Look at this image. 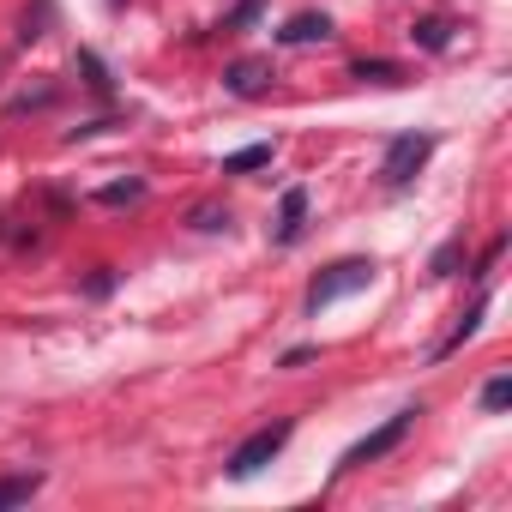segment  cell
Instances as JSON below:
<instances>
[{
	"label": "cell",
	"mask_w": 512,
	"mask_h": 512,
	"mask_svg": "<svg viewBox=\"0 0 512 512\" xmlns=\"http://www.w3.org/2000/svg\"><path fill=\"white\" fill-rule=\"evenodd\" d=\"M290 434H296V416H278V422H266V428H253L235 452H229V464H223V476L229 482H247V476H260L284 446H290Z\"/></svg>",
	"instance_id": "obj_1"
},
{
	"label": "cell",
	"mask_w": 512,
	"mask_h": 512,
	"mask_svg": "<svg viewBox=\"0 0 512 512\" xmlns=\"http://www.w3.org/2000/svg\"><path fill=\"white\" fill-rule=\"evenodd\" d=\"M416 416H422V404H404V410H392L380 428H368L344 458H338V476H350V470H362V464H374V458H386V452H398L404 446V434L416 428Z\"/></svg>",
	"instance_id": "obj_2"
},
{
	"label": "cell",
	"mask_w": 512,
	"mask_h": 512,
	"mask_svg": "<svg viewBox=\"0 0 512 512\" xmlns=\"http://www.w3.org/2000/svg\"><path fill=\"white\" fill-rule=\"evenodd\" d=\"M368 284H374V260H338L308 284V314H326L332 302H344V296H356Z\"/></svg>",
	"instance_id": "obj_3"
},
{
	"label": "cell",
	"mask_w": 512,
	"mask_h": 512,
	"mask_svg": "<svg viewBox=\"0 0 512 512\" xmlns=\"http://www.w3.org/2000/svg\"><path fill=\"white\" fill-rule=\"evenodd\" d=\"M434 157V133H398V139H386V157H380V181L398 193V187H410L416 175H422V163Z\"/></svg>",
	"instance_id": "obj_4"
},
{
	"label": "cell",
	"mask_w": 512,
	"mask_h": 512,
	"mask_svg": "<svg viewBox=\"0 0 512 512\" xmlns=\"http://www.w3.org/2000/svg\"><path fill=\"white\" fill-rule=\"evenodd\" d=\"M272 55H241V61H229L223 67V91L229 97H266L272 91Z\"/></svg>",
	"instance_id": "obj_5"
},
{
	"label": "cell",
	"mask_w": 512,
	"mask_h": 512,
	"mask_svg": "<svg viewBox=\"0 0 512 512\" xmlns=\"http://www.w3.org/2000/svg\"><path fill=\"white\" fill-rule=\"evenodd\" d=\"M302 229H308V187H284V199H278V223H272V241H278V247H296Z\"/></svg>",
	"instance_id": "obj_6"
},
{
	"label": "cell",
	"mask_w": 512,
	"mask_h": 512,
	"mask_svg": "<svg viewBox=\"0 0 512 512\" xmlns=\"http://www.w3.org/2000/svg\"><path fill=\"white\" fill-rule=\"evenodd\" d=\"M482 320H488V296H476V302H470V314H464V320H458V326H452V332H446L440 344H434V362L458 356V350H464V344H470V338L482 332Z\"/></svg>",
	"instance_id": "obj_7"
},
{
	"label": "cell",
	"mask_w": 512,
	"mask_h": 512,
	"mask_svg": "<svg viewBox=\"0 0 512 512\" xmlns=\"http://www.w3.org/2000/svg\"><path fill=\"white\" fill-rule=\"evenodd\" d=\"M452 37H458V25H452V19H440V13H428V19H416V25H410V43H416L422 55H446V49H452Z\"/></svg>",
	"instance_id": "obj_8"
},
{
	"label": "cell",
	"mask_w": 512,
	"mask_h": 512,
	"mask_svg": "<svg viewBox=\"0 0 512 512\" xmlns=\"http://www.w3.org/2000/svg\"><path fill=\"white\" fill-rule=\"evenodd\" d=\"M43 470H13V476H0V512H7V506H25L31 494H43Z\"/></svg>",
	"instance_id": "obj_9"
},
{
	"label": "cell",
	"mask_w": 512,
	"mask_h": 512,
	"mask_svg": "<svg viewBox=\"0 0 512 512\" xmlns=\"http://www.w3.org/2000/svg\"><path fill=\"white\" fill-rule=\"evenodd\" d=\"M332 37V19L326 13H296L284 31H278V43H326Z\"/></svg>",
	"instance_id": "obj_10"
},
{
	"label": "cell",
	"mask_w": 512,
	"mask_h": 512,
	"mask_svg": "<svg viewBox=\"0 0 512 512\" xmlns=\"http://www.w3.org/2000/svg\"><path fill=\"white\" fill-rule=\"evenodd\" d=\"M139 199H145V175H127V181H109V187H97V193H91V205H103V211L139 205Z\"/></svg>",
	"instance_id": "obj_11"
},
{
	"label": "cell",
	"mask_w": 512,
	"mask_h": 512,
	"mask_svg": "<svg viewBox=\"0 0 512 512\" xmlns=\"http://www.w3.org/2000/svg\"><path fill=\"white\" fill-rule=\"evenodd\" d=\"M272 157H278V145H272V139L241 145V151H229V157H223V175H253V169H266Z\"/></svg>",
	"instance_id": "obj_12"
},
{
	"label": "cell",
	"mask_w": 512,
	"mask_h": 512,
	"mask_svg": "<svg viewBox=\"0 0 512 512\" xmlns=\"http://www.w3.org/2000/svg\"><path fill=\"white\" fill-rule=\"evenodd\" d=\"M73 73H85V85H91L97 97H109V91H115V79H109V67H103V61H97L91 49H79V55H73Z\"/></svg>",
	"instance_id": "obj_13"
},
{
	"label": "cell",
	"mask_w": 512,
	"mask_h": 512,
	"mask_svg": "<svg viewBox=\"0 0 512 512\" xmlns=\"http://www.w3.org/2000/svg\"><path fill=\"white\" fill-rule=\"evenodd\" d=\"M350 79H368V85H404L410 73H404L398 61H356V67H350Z\"/></svg>",
	"instance_id": "obj_14"
},
{
	"label": "cell",
	"mask_w": 512,
	"mask_h": 512,
	"mask_svg": "<svg viewBox=\"0 0 512 512\" xmlns=\"http://www.w3.org/2000/svg\"><path fill=\"white\" fill-rule=\"evenodd\" d=\"M476 404H482V416H500V410L512 404V374H494V380L482 386V398H476Z\"/></svg>",
	"instance_id": "obj_15"
},
{
	"label": "cell",
	"mask_w": 512,
	"mask_h": 512,
	"mask_svg": "<svg viewBox=\"0 0 512 512\" xmlns=\"http://www.w3.org/2000/svg\"><path fill=\"white\" fill-rule=\"evenodd\" d=\"M187 223H193L199 235H217V229H229V205H193Z\"/></svg>",
	"instance_id": "obj_16"
},
{
	"label": "cell",
	"mask_w": 512,
	"mask_h": 512,
	"mask_svg": "<svg viewBox=\"0 0 512 512\" xmlns=\"http://www.w3.org/2000/svg\"><path fill=\"white\" fill-rule=\"evenodd\" d=\"M458 266H464V235H458V241H446L434 260H428V278H452Z\"/></svg>",
	"instance_id": "obj_17"
},
{
	"label": "cell",
	"mask_w": 512,
	"mask_h": 512,
	"mask_svg": "<svg viewBox=\"0 0 512 512\" xmlns=\"http://www.w3.org/2000/svg\"><path fill=\"white\" fill-rule=\"evenodd\" d=\"M260 13H266V0H235V7H229V19H223V31H241V25H253Z\"/></svg>",
	"instance_id": "obj_18"
},
{
	"label": "cell",
	"mask_w": 512,
	"mask_h": 512,
	"mask_svg": "<svg viewBox=\"0 0 512 512\" xmlns=\"http://www.w3.org/2000/svg\"><path fill=\"white\" fill-rule=\"evenodd\" d=\"M49 13H55L49 0H37V13H25V19H19V43H37V37H43V25H49Z\"/></svg>",
	"instance_id": "obj_19"
},
{
	"label": "cell",
	"mask_w": 512,
	"mask_h": 512,
	"mask_svg": "<svg viewBox=\"0 0 512 512\" xmlns=\"http://www.w3.org/2000/svg\"><path fill=\"white\" fill-rule=\"evenodd\" d=\"M500 247H506V235H494V241L482 247V260H476V272H470V278H488V272H494V260H500Z\"/></svg>",
	"instance_id": "obj_20"
},
{
	"label": "cell",
	"mask_w": 512,
	"mask_h": 512,
	"mask_svg": "<svg viewBox=\"0 0 512 512\" xmlns=\"http://www.w3.org/2000/svg\"><path fill=\"white\" fill-rule=\"evenodd\" d=\"M109 290H115V266H97V278L85 284V296H97V302H103Z\"/></svg>",
	"instance_id": "obj_21"
},
{
	"label": "cell",
	"mask_w": 512,
	"mask_h": 512,
	"mask_svg": "<svg viewBox=\"0 0 512 512\" xmlns=\"http://www.w3.org/2000/svg\"><path fill=\"white\" fill-rule=\"evenodd\" d=\"M314 356H320L314 344H290V350L278 356V368H302V362H314Z\"/></svg>",
	"instance_id": "obj_22"
},
{
	"label": "cell",
	"mask_w": 512,
	"mask_h": 512,
	"mask_svg": "<svg viewBox=\"0 0 512 512\" xmlns=\"http://www.w3.org/2000/svg\"><path fill=\"white\" fill-rule=\"evenodd\" d=\"M109 7H121V0H109Z\"/></svg>",
	"instance_id": "obj_23"
}]
</instances>
